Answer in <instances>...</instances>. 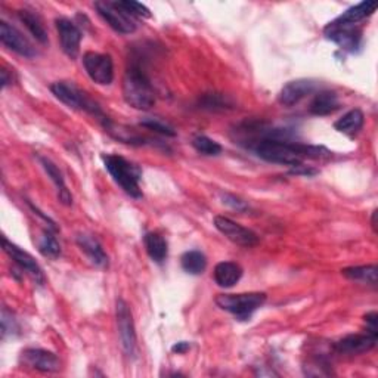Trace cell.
Segmentation results:
<instances>
[{"label": "cell", "mask_w": 378, "mask_h": 378, "mask_svg": "<svg viewBox=\"0 0 378 378\" xmlns=\"http://www.w3.org/2000/svg\"><path fill=\"white\" fill-rule=\"evenodd\" d=\"M254 152L261 159L273 164H282L296 167L303 164L304 159H321L331 157V152L324 147H312V145H303V143H293L282 139H260L256 147Z\"/></svg>", "instance_id": "6da1fadb"}, {"label": "cell", "mask_w": 378, "mask_h": 378, "mask_svg": "<svg viewBox=\"0 0 378 378\" xmlns=\"http://www.w3.org/2000/svg\"><path fill=\"white\" fill-rule=\"evenodd\" d=\"M123 98L127 105L139 111H148L155 105V93L151 82L138 65H132L124 72Z\"/></svg>", "instance_id": "7a4b0ae2"}, {"label": "cell", "mask_w": 378, "mask_h": 378, "mask_svg": "<svg viewBox=\"0 0 378 378\" xmlns=\"http://www.w3.org/2000/svg\"><path fill=\"white\" fill-rule=\"evenodd\" d=\"M103 162L114 182L117 183L127 195L133 198H142V189L139 186L141 173L132 163H129L126 158L114 154L103 155Z\"/></svg>", "instance_id": "3957f363"}, {"label": "cell", "mask_w": 378, "mask_h": 378, "mask_svg": "<svg viewBox=\"0 0 378 378\" xmlns=\"http://www.w3.org/2000/svg\"><path fill=\"white\" fill-rule=\"evenodd\" d=\"M266 301L265 293H241V294H219L216 304L222 311L234 315L238 321H249L253 313L263 306Z\"/></svg>", "instance_id": "277c9868"}, {"label": "cell", "mask_w": 378, "mask_h": 378, "mask_svg": "<svg viewBox=\"0 0 378 378\" xmlns=\"http://www.w3.org/2000/svg\"><path fill=\"white\" fill-rule=\"evenodd\" d=\"M51 91L55 95V98L60 99L67 107L89 112L95 115V117H103L104 120H107L95 100H92L83 91H80L76 84H72L70 82H56L51 86Z\"/></svg>", "instance_id": "5b68a950"}, {"label": "cell", "mask_w": 378, "mask_h": 378, "mask_svg": "<svg viewBox=\"0 0 378 378\" xmlns=\"http://www.w3.org/2000/svg\"><path fill=\"white\" fill-rule=\"evenodd\" d=\"M115 315H117V327H119V336L122 341V347L124 353L129 358L136 356V347H138V340H136V331H135V322H133V315L130 311L129 304L123 300H117V306H115Z\"/></svg>", "instance_id": "8992f818"}, {"label": "cell", "mask_w": 378, "mask_h": 378, "mask_svg": "<svg viewBox=\"0 0 378 378\" xmlns=\"http://www.w3.org/2000/svg\"><path fill=\"white\" fill-rule=\"evenodd\" d=\"M95 8L114 32L122 34H132L136 32L133 17H130L117 2H96Z\"/></svg>", "instance_id": "52a82bcc"}, {"label": "cell", "mask_w": 378, "mask_h": 378, "mask_svg": "<svg viewBox=\"0 0 378 378\" xmlns=\"http://www.w3.org/2000/svg\"><path fill=\"white\" fill-rule=\"evenodd\" d=\"M83 65L92 82L100 86H108L114 80V64L110 55L98 52H86Z\"/></svg>", "instance_id": "ba28073f"}, {"label": "cell", "mask_w": 378, "mask_h": 378, "mask_svg": "<svg viewBox=\"0 0 378 378\" xmlns=\"http://www.w3.org/2000/svg\"><path fill=\"white\" fill-rule=\"evenodd\" d=\"M214 226L225 235L229 241H232L241 247H254L259 242V237L249 228H244L240 223L234 222L229 217L225 216H216L214 217Z\"/></svg>", "instance_id": "9c48e42d"}, {"label": "cell", "mask_w": 378, "mask_h": 378, "mask_svg": "<svg viewBox=\"0 0 378 378\" xmlns=\"http://www.w3.org/2000/svg\"><path fill=\"white\" fill-rule=\"evenodd\" d=\"M20 360L24 367L40 372H56L61 370V362L58 356L43 348H25Z\"/></svg>", "instance_id": "30bf717a"}, {"label": "cell", "mask_w": 378, "mask_h": 378, "mask_svg": "<svg viewBox=\"0 0 378 378\" xmlns=\"http://www.w3.org/2000/svg\"><path fill=\"white\" fill-rule=\"evenodd\" d=\"M55 24L64 53L71 60H76L82 43V32L79 30V27L68 18H58Z\"/></svg>", "instance_id": "8fae6325"}, {"label": "cell", "mask_w": 378, "mask_h": 378, "mask_svg": "<svg viewBox=\"0 0 378 378\" xmlns=\"http://www.w3.org/2000/svg\"><path fill=\"white\" fill-rule=\"evenodd\" d=\"M0 40H2L8 49L24 58H34L37 55L36 49L33 48L32 43L28 41V39L20 30H17L15 27L9 25L5 21L0 22Z\"/></svg>", "instance_id": "7c38bea8"}, {"label": "cell", "mask_w": 378, "mask_h": 378, "mask_svg": "<svg viewBox=\"0 0 378 378\" xmlns=\"http://www.w3.org/2000/svg\"><path fill=\"white\" fill-rule=\"evenodd\" d=\"M2 244H4L5 253H8L9 257L15 261L22 271H25L28 275H30L39 285H43V282H45V276H43L41 268L39 266L34 257L32 254H28L27 252L21 250L18 245L9 242L6 238H2Z\"/></svg>", "instance_id": "4fadbf2b"}, {"label": "cell", "mask_w": 378, "mask_h": 378, "mask_svg": "<svg viewBox=\"0 0 378 378\" xmlns=\"http://www.w3.org/2000/svg\"><path fill=\"white\" fill-rule=\"evenodd\" d=\"M375 343H377V334L368 331L367 334H351V336L341 339L336 344V351L340 355L356 356L370 352L371 348H374Z\"/></svg>", "instance_id": "5bb4252c"}, {"label": "cell", "mask_w": 378, "mask_h": 378, "mask_svg": "<svg viewBox=\"0 0 378 378\" xmlns=\"http://www.w3.org/2000/svg\"><path fill=\"white\" fill-rule=\"evenodd\" d=\"M316 82L309 79H299L288 82L280 92V103L285 107H293L299 104L301 99L312 95L316 91Z\"/></svg>", "instance_id": "9a60e30c"}, {"label": "cell", "mask_w": 378, "mask_h": 378, "mask_svg": "<svg viewBox=\"0 0 378 378\" xmlns=\"http://www.w3.org/2000/svg\"><path fill=\"white\" fill-rule=\"evenodd\" d=\"M77 245L80 252L86 256V259L96 268L105 269L108 268V256L104 252L100 242L89 234H80L77 237Z\"/></svg>", "instance_id": "2e32d148"}, {"label": "cell", "mask_w": 378, "mask_h": 378, "mask_svg": "<svg viewBox=\"0 0 378 378\" xmlns=\"http://www.w3.org/2000/svg\"><path fill=\"white\" fill-rule=\"evenodd\" d=\"M216 284L222 288H232L242 276V268L235 261H221L213 272Z\"/></svg>", "instance_id": "e0dca14e"}, {"label": "cell", "mask_w": 378, "mask_h": 378, "mask_svg": "<svg viewBox=\"0 0 378 378\" xmlns=\"http://www.w3.org/2000/svg\"><path fill=\"white\" fill-rule=\"evenodd\" d=\"M39 159H40L43 169H45V171L48 173V176L52 179V182L55 183V186L58 189V198H60V201L63 202V204L71 206L72 204V197H71L70 191L67 189V185H65V181H64L61 170L58 169V166L55 163H52L51 159L46 158V157H40Z\"/></svg>", "instance_id": "ac0fdd59"}, {"label": "cell", "mask_w": 378, "mask_h": 378, "mask_svg": "<svg viewBox=\"0 0 378 378\" xmlns=\"http://www.w3.org/2000/svg\"><path fill=\"white\" fill-rule=\"evenodd\" d=\"M363 122H365V115H363V112L359 108H355L346 112L341 119L334 123V129L348 138H353L360 132V129L363 127Z\"/></svg>", "instance_id": "d6986e66"}, {"label": "cell", "mask_w": 378, "mask_h": 378, "mask_svg": "<svg viewBox=\"0 0 378 378\" xmlns=\"http://www.w3.org/2000/svg\"><path fill=\"white\" fill-rule=\"evenodd\" d=\"M340 108V100L336 92L321 91L318 92L311 103L309 111L313 115H330Z\"/></svg>", "instance_id": "ffe728a7"}, {"label": "cell", "mask_w": 378, "mask_h": 378, "mask_svg": "<svg viewBox=\"0 0 378 378\" xmlns=\"http://www.w3.org/2000/svg\"><path fill=\"white\" fill-rule=\"evenodd\" d=\"M377 9V2H362L351 9H347L341 17L334 20L336 24L340 25H356L358 22L371 17Z\"/></svg>", "instance_id": "44dd1931"}, {"label": "cell", "mask_w": 378, "mask_h": 378, "mask_svg": "<svg viewBox=\"0 0 378 378\" xmlns=\"http://www.w3.org/2000/svg\"><path fill=\"white\" fill-rule=\"evenodd\" d=\"M143 244H145V249H147L148 256L154 261H157V263H162V261L166 260L167 253H169V247H167V241L162 235L155 234V232H148V234L143 238Z\"/></svg>", "instance_id": "7402d4cb"}, {"label": "cell", "mask_w": 378, "mask_h": 378, "mask_svg": "<svg viewBox=\"0 0 378 378\" xmlns=\"http://www.w3.org/2000/svg\"><path fill=\"white\" fill-rule=\"evenodd\" d=\"M18 15H20V20L24 22V25L28 28V32H30L34 36L36 40L43 43V45L49 41L46 28H45V25H43V22H41V20H40V17L37 15V13L24 9V11H20Z\"/></svg>", "instance_id": "603a6c76"}, {"label": "cell", "mask_w": 378, "mask_h": 378, "mask_svg": "<svg viewBox=\"0 0 378 378\" xmlns=\"http://www.w3.org/2000/svg\"><path fill=\"white\" fill-rule=\"evenodd\" d=\"M181 265L183 271L189 275H201L207 268V259L204 253L198 250H191L182 254Z\"/></svg>", "instance_id": "cb8c5ba5"}, {"label": "cell", "mask_w": 378, "mask_h": 378, "mask_svg": "<svg viewBox=\"0 0 378 378\" xmlns=\"http://www.w3.org/2000/svg\"><path fill=\"white\" fill-rule=\"evenodd\" d=\"M343 276H346L347 280L352 281H359V282H367L371 285H377V273L378 269L375 265H367V266H353V268H346L341 271Z\"/></svg>", "instance_id": "d4e9b609"}, {"label": "cell", "mask_w": 378, "mask_h": 378, "mask_svg": "<svg viewBox=\"0 0 378 378\" xmlns=\"http://www.w3.org/2000/svg\"><path fill=\"white\" fill-rule=\"evenodd\" d=\"M36 244L41 256L48 259H58L61 256V245L49 230H41Z\"/></svg>", "instance_id": "484cf974"}, {"label": "cell", "mask_w": 378, "mask_h": 378, "mask_svg": "<svg viewBox=\"0 0 378 378\" xmlns=\"http://www.w3.org/2000/svg\"><path fill=\"white\" fill-rule=\"evenodd\" d=\"M201 108L204 110H210V111H223L228 108H234V104H232V100L222 95V93H209L202 96V99L200 100Z\"/></svg>", "instance_id": "4316f807"}, {"label": "cell", "mask_w": 378, "mask_h": 378, "mask_svg": "<svg viewBox=\"0 0 378 378\" xmlns=\"http://www.w3.org/2000/svg\"><path fill=\"white\" fill-rule=\"evenodd\" d=\"M193 147L202 155L214 157L222 152V145L209 136H197L193 141Z\"/></svg>", "instance_id": "83f0119b"}, {"label": "cell", "mask_w": 378, "mask_h": 378, "mask_svg": "<svg viewBox=\"0 0 378 378\" xmlns=\"http://www.w3.org/2000/svg\"><path fill=\"white\" fill-rule=\"evenodd\" d=\"M142 127H147L148 130H152L155 133L164 135V136H176V132H174V129L167 124L166 122L159 120V119H147L141 122Z\"/></svg>", "instance_id": "f1b7e54d"}, {"label": "cell", "mask_w": 378, "mask_h": 378, "mask_svg": "<svg viewBox=\"0 0 378 378\" xmlns=\"http://www.w3.org/2000/svg\"><path fill=\"white\" fill-rule=\"evenodd\" d=\"M120 5V8H123L130 17H139V18H150L151 17V12L150 9L142 5V4H138V2H130V0H127V2H117Z\"/></svg>", "instance_id": "f546056e"}, {"label": "cell", "mask_w": 378, "mask_h": 378, "mask_svg": "<svg viewBox=\"0 0 378 378\" xmlns=\"http://www.w3.org/2000/svg\"><path fill=\"white\" fill-rule=\"evenodd\" d=\"M223 202H225V204L230 206L232 209L238 210V211H242V210L247 209V206H245V202H244V201H241L240 198H237V197H234V195H229V194L223 195Z\"/></svg>", "instance_id": "4dcf8cb0"}, {"label": "cell", "mask_w": 378, "mask_h": 378, "mask_svg": "<svg viewBox=\"0 0 378 378\" xmlns=\"http://www.w3.org/2000/svg\"><path fill=\"white\" fill-rule=\"evenodd\" d=\"M365 322H367V331L377 334V313L371 312L365 316Z\"/></svg>", "instance_id": "1f68e13d"}, {"label": "cell", "mask_w": 378, "mask_h": 378, "mask_svg": "<svg viewBox=\"0 0 378 378\" xmlns=\"http://www.w3.org/2000/svg\"><path fill=\"white\" fill-rule=\"evenodd\" d=\"M189 347H191V346H189V343H186V341H181V343H178V344H174V346L171 347V351H173L174 353L182 355V353H185L186 351H189Z\"/></svg>", "instance_id": "d6a6232c"}]
</instances>
